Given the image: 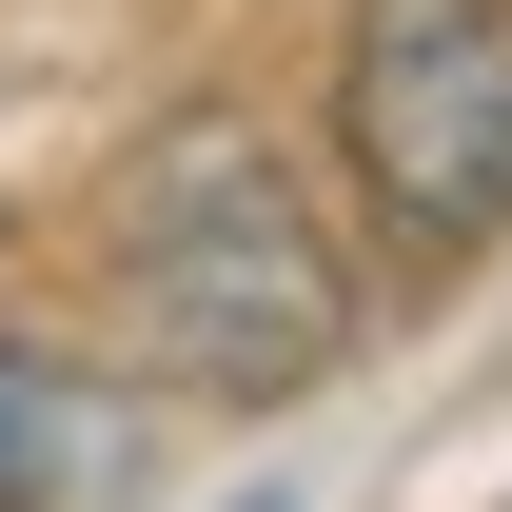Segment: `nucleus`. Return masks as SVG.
<instances>
[{
    "mask_svg": "<svg viewBox=\"0 0 512 512\" xmlns=\"http://www.w3.org/2000/svg\"><path fill=\"white\" fill-rule=\"evenodd\" d=\"M99 316L178 394L256 414V394H316L355 355V256L316 237V197L256 119H158L99 197Z\"/></svg>",
    "mask_w": 512,
    "mask_h": 512,
    "instance_id": "nucleus-1",
    "label": "nucleus"
},
{
    "mask_svg": "<svg viewBox=\"0 0 512 512\" xmlns=\"http://www.w3.org/2000/svg\"><path fill=\"white\" fill-rule=\"evenodd\" d=\"M335 138H355V178L414 256L512 237V0H355Z\"/></svg>",
    "mask_w": 512,
    "mask_h": 512,
    "instance_id": "nucleus-2",
    "label": "nucleus"
},
{
    "mask_svg": "<svg viewBox=\"0 0 512 512\" xmlns=\"http://www.w3.org/2000/svg\"><path fill=\"white\" fill-rule=\"evenodd\" d=\"M119 473V394L60 375V355H0V512H60Z\"/></svg>",
    "mask_w": 512,
    "mask_h": 512,
    "instance_id": "nucleus-3",
    "label": "nucleus"
},
{
    "mask_svg": "<svg viewBox=\"0 0 512 512\" xmlns=\"http://www.w3.org/2000/svg\"><path fill=\"white\" fill-rule=\"evenodd\" d=\"M256 512H276V493H256Z\"/></svg>",
    "mask_w": 512,
    "mask_h": 512,
    "instance_id": "nucleus-4",
    "label": "nucleus"
}]
</instances>
